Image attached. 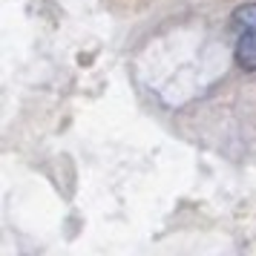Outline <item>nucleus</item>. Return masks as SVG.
<instances>
[{"label":"nucleus","instance_id":"nucleus-1","mask_svg":"<svg viewBox=\"0 0 256 256\" xmlns=\"http://www.w3.org/2000/svg\"><path fill=\"white\" fill-rule=\"evenodd\" d=\"M236 64L248 72L256 70V29L254 32H242L239 44H236Z\"/></svg>","mask_w":256,"mask_h":256},{"label":"nucleus","instance_id":"nucleus-2","mask_svg":"<svg viewBox=\"0 0 256 256\" xmlns=\"http://www.w3.org/2000/svg\"><path fill=\"white\" fill-rule=\"evenodd\" d=\"M230 24L236 32H254L256 29V3H244V6H239L236 12H233Z\"/></svg>","mask_w":256,"mask_h":256}]
</instances>
